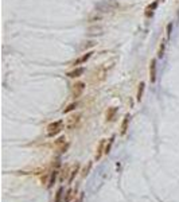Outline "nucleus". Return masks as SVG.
Masks as SVG:
<instances>
[{
    "instance_id": "obj_11",
    "label": "nucleus",
    "mask_w": 179,
    "mask_h": 202,
    "mask_svg": "<svg viewBox=\"0 0 179 202\" xmlns=\"http://www.w3.org/2000/svg\"><path fill=\"white\" fill-rule=\"evenodd\" d=\"M78 107V103H71V104H69L66 108L63 109V113H69V112H71V111H74V109Z\"/></svg>"
},
{
    "instance_id": "obj_8",
    "label": "nucleus",
    "mask_w": 179,
    "mask_h": 202,
    "mask_svg": "<svg viewBox=\"0 0 179 202\" xmlns=\"http://www.w3.org/2000/svg\"><path fill=\"white\" fill-rule=\"evenodd\" d=\"M156 7H158V0H155L152 4H149V6L145 8V16H147V18H149V16L154 14V11L156 10Z\"/></svg>"
},
{
    "instance_id": "obj_3",
    "label": "nucleus",
    "mask_w": 179,
    "mask_h": 202,
    "mask_svg": "<svg viewBox=\"0 0 179 202\" xmlns=\"http://www.w3.org/2000/svg\"><path fill=\"white\" fill-rule=\"evenodd\" d=\"M92 55H93V51H86L85 54H82L81 57H78L74 62H73V66L74 67H78L80 65H84V63H86L89 59L92 58Z\"/></svg>"
},
{
    "instance_id": "obj_16",
    "label": "nucleus",
    "mask_w": 179,
    "mask_h": 202,
    "mask_svg": "<svg viewBox=\"0 0 179 202\" xmlns=\"http://www.w3.org/2000/svg\"><path fill=\"white\" fill-rule=\"evenodd\" d=\"M80 117H81V116H77V117H71V123L69 124V127H73V125H74V124H77V123H78Z\"/></svg>"
},
{
    "instance_id": "obj_7",
    "label": "nucleus",
    "mask_w": 179,
    "mask_h": 202,
    "mask_svg": "<svg viewBox=\"0 0 179 202\" xmlns=\"http://www.w3.org/2000/svg\"><path fill=\"white\" fill-rule=\"evenodd\" d=\"M144 89H145V84L144 82H140L139 84V88H137V93H136V101H141L143 99V93H144Z\"/></svg>"
},
{
    "instance_id": "obj_13",
    "label": "nucleus",
    "mask_w": 179,
    "mask_h": 202,
    "mask_svg": "<svg viewBox=\"0 0 179 202\" xmlns=\"http://www.w3.org/2000/svg\"><path fill=\"white\" fill-rule=\"evenodd\" d=\"M55 202H62V189H59L57 191V195H55Z\"/></svg>"
},
{
    "instance_id": "obj_18",
    "label": "nucleus",
    "mask_w": 179,
    "mask_h": 202,
    "mask_svg": "<svg viewBox=\"0 0 179 202\" xmlns=\"http://www.w3.org/2000/svg\"><path fill=\"white\" fill-rule=\"evenodd\" d=\"M65 140H66V139H65V137H59V139L58 140H57V145H61V144H63L65 143Z\"/></svg>"
},
{
    "instance_id": "obj_10",
    "label": "nucleus",
    "mask_w": 179,
    "mask_h": 202,
    "mask_svg": "<svg viewBox=\"0 0 179 202\" xmlns=\"http://www.w3.org/2000/svg\"><path fill=\"white\" fill-rule=\"evenodd\" d=\"M129 120H131V116L129 115H125L123 123H121V135H124L127 132V128H128V124H129Z\"/></svg>"
},
{
    "instance_id": "obj_1",
    "label": "nucleus",
    "mask_w": 179,
    "mask_h": 202,
    "mask_svg": "<svg viewBox=\"0 0 179 202\" xmlns=\"http://www.w3.org/2000/svg\"><path fill=\"white\" fill-rule=\"evenodd\" d=\"M62 129H63V121L62 120L54 121V123L47 125V136L48 137H54V136L58 135V133H61Z\"/></svg>"
},
{
    "instance_id": "obj_17",
    "label": "nucleus",
    "mask_w": 179,
    "mask_h": 202,
    "mask_svg": "<svg viewBox=\"0 0 179 202\" xmlns=\"http://www.w3.org/2000/svg\"><path fill=\"white\" fill-rule=\"evenodd\" d=\"M171 28H172V23H168L167 24V38H170V35H171Z\"/></svg>"
},
{
    "instance_id": "obj_14",
    "label": "nucleus",
    "mask_w": 179,
    "mask_h": 202,
    "mask_svg": "<svg viewBox=\"0 0 179 202\" xmlns=\"http://www.w3.org/2000/svg\"><path fill=\"white\" fill-rule=\"evenodd\" d=\"M78 168H80V167H78V166H76V168H74V170H73V171H71V175H70V178H69V182H71L73 179H74V177H76V174H77V172H78Z\"/></svg>"
},
{
    "instance_id": "obj_12",
    "label": "nucleus",
    "mask_w": 179,
    "mask_h": 202,
    "mask_svg": "<svg viewBox=\"0 0 179 202\" xmlns=\"http://www.w3.org/2000/svg\"><path fill=\"white\" fill-rule=\"evenodd\" d=\"M57 174H58V170H54L51 172V177H50V181H48V187H51L53 183L55 182V178H57Z\"/></svg>"
},
{
    "instance_id": "obj_5",
    "label": "nucleus",
    "mask_w": 179,
    "mask_h": 202,
    "mask_svg": "<svg viewBox=\"0 0 179 202\" xmlns=\"http://www.w3.org/2000/svg\"><path fill=\"white\" fill-rule=\"evenodd\" d=\"M149 81L151 82L156 81V59H151L149 62Z\"/></svg>"
},
{
    "instance_id": "obj_2",
    "label": "nucleus",
    "mask_w": 179,
    "mask_h": 202,
    "mask_svg": "<svg viewBox=\"0 0 179 202\" xmlns=\"http://www.w3.org/2000/svg\"><path fill=\"white\" fill-rule=\"evenodd\" d=\"M85 88H86V84L82 82V81H78V82H76L74 85H73V86H71L73 99H80V97L84 94Z\"/></svg>"
},
{
    "instance_id": "obj_4",
    "label": "nucleus",
    "mask_w": 179,
    "mask_h": 202,
    "mask_svg": "<svg viewBox=\"0 0 179 202\" xmlns=\"http://www.w3.org/2000/svg\"><path fill=\"white\" fill-rule=\"evenodd\" d=\"M84 73H85V67L78 66V67H74L73 70H70L66 76L69 77V78H78V77H81Z\"/></svg>"
},
{
    "instance_id": "obj_6",
    "label": "nucleus",
    "mask_w": 179,
    "mask_h": 202,
    "mask_svg": "<svg viewBox=\"0 0 179 202\" xmlns=\"http://www.w3.org/2000/svg\"><path fill=\"white\" fill-rule=\"evenodd\" d=\"M105 140L103 139L100 141V144H99V147H97V154H96V159H100L101 158V155H103V154H105Z\"/></svg>"
},
{
    "instance_id": "obj_9",
    "label": "nucleus",
    "mask_w": 179,
    "mask_h": 202,
    "mask_svg": "<svg viewBox=\"0 0 179 202\" xmlns=\"http://www.w3.org/2000/svg\"><path fill=\"white\" fill-rule=\"evenodd\" d=\"M116 113H117V108H116V107L109 108L108 111H107V121H112V120H115Z\"/></svg>"
},
{
    "instance_id": "obj_15",
    "label": "nucleus",
    "mask_w": 179,
    "mask_h": 202,
    "mask_svg": "<svg viewBox=\"0 0 179 202\" xmlns=\"http://www.w3.org/2000/svg\"><path fill=\"white\" fill-rule=\"evenodd\" d=\"M164 55V44H162L159 47V51H158V58H162Z\"/></svg>"
}]
</instances>
